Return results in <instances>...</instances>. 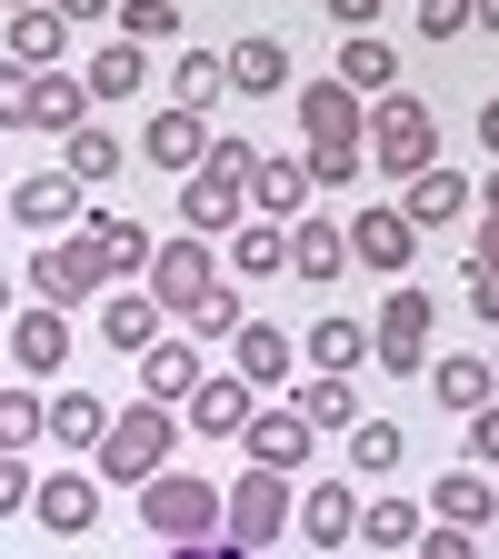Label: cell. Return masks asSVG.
Wrapping results in <instances>:
<instances>
[{
	"label": "cell",
	"mask_w": 499,
	"mask_h": 559,
	"mask_svg": "<svg viewBox=\"0 0 499 559\" xmlns=\"http://www.w3.org/2000/svg\"><path fill=\"white\" fill-rule=\"evenodd\" d=\"M0 320H11V280H0Z\"/></svg>",
	"instance_id": "680465c9"
},
{
	"label": "cell",
	"mask_w": 499,
	"mask_h": 559,
	"mask_svg": "<svg viewBox=\"0 0 499 559\" xmlns=\"http://www.w3.org/2000/svg\"><path fill=\"white\" fill-rule=\"evenodd\" d=\"M31 290H40L50 310H81V300H100V290H110V270H100L91 230H60V240H40V250H31Z\"/></svg>",
	"instance_id": "52a82bcc"
},
{
	"label": "cell",
	"mask_w": 499,
	"mask_h": 559,
	"mask_svg": "<svg viewBox=\"0 0 499 559\" xmlns=\"http://www.w3.org/2000/svg\"><path fill=\"white\" fill-rule=\"evenodd\" d=\"M0 11H40V0H0Z\"/></svg>",
	"instance_id": "91938a15"
},
{
	"label": "cell",
	"mask_w": 499,
	"mask_h": 559,
	"mask_svg": "<svg viewBox=\"0 0 499 559\" xmlns=\"http://www.w3.org/2000/svg\"><path fill=\"white\" fill-rule=\"evenodd\" d=\"M140 530H151L161 549H180V539H221V479H190V469L140 479Z\"/></svg>",
	"instance_id": "6da1fadb"
},
{
	"label": "cell",
	"mask_w": 499,
	"mask_h": 559,
	"mask_svg": "<svg viewBox=\"0 0 499 559\" xmlns=\"http://www.w3.org/2000/svg\"><path fill=\"white\" fill-rule=\"evenodd\" d=\"M360 130H370V160L400 170V180H419V170L440 160V120H430V100H419V91H380Z\"/></svg>",
	"instance_id": "7a4b0ae2"
},
{
	"label": "cell",
	"mask_w": 499,
	"mask_h": 559,
	"mask_svg": "<svg viewBox=\"0 0 499 559\" xmlns=\"http://www.w3.org/2000/svg\"><path fill=\"white\" fill-rule=\"evenodd\" d=\"M100 340L140 360V349L161 340V310H151V290H100Z\"/></svg>",
	"instance_id": "4316f807"
},
{
	"label": "cell",
	"mask_w": 499,
	"mask_h": 559,
	"mask_svg": "<svg viewBox=\"0 0 499 559\" xmlns=\"http://www.w3.org/2000/svg\"><path fill=\"white\" fill-rule=\"evenodd\" d=\"M489 390H499V370H489V360H470V349H460V360H430V400H440L450 419L489 409Z\"/></svg>",
	"instance_id": "484cf974"
},
{
	"label": "cell",
	"mask_w": 499,
	"mask_h": 559,
	"mask_svg": "<svg viewBox=\"0 0 499 559\" xmlns=\"http://www.w3.org/2000/svg\"><path fill=\"white\" fill-rule=\"evenodd\" d=\"M380 11H390V0H330V21H340V31H370Z\"/></svg>",
	"instance_id": "f907efd6"
},
{
	"label": "cell",
	"mask_w": 499,
	"mask_h": 559,
	"mask_svg": "<svg viewBox=\"0 0 499 559\" xmlns=\"http://www.w3.org/2000/svg\"><path fill=\"white\" fill-rule=\"evenodd\" d=\"M419 530H430V510L400 500V489H380V500H360V530H349V539H370V549H409Z\"/></svg>",
	"instance_id": "83f0119b"
},
{
	"label": "cell",
	"mask_w": 499,
	"mask_h": 559,
	"mask_svg": "<svg viewBox=\"0 0 499 559\" xmlns=\"http://www.w3.org/2000/svg\"><path fill=\"white\" fill-rule=\"evenodd\" d=\"M409 549H419V559H479V539H470V530H419Z\"/></svg>",
	"instance_id": "7dc6e473"
},
{
	"label": "cell",
	"mask_w": 499,
	"mask_h": 559,
	"mask_svg": "<svg viewBox=\"0 0 499 559\" xmlns=\"http://www.w3.org/2000/svg\"><path fill=\"white\" fill-rule=\"evenodd\" d=\"M340 240H349V260H360V270H380V280H400V270L419 260V230L400 221V210H360V221H349Z\"/></svg>",
	"instance_id": "4fadbf2b"
},
{
	"label": "cell",
	"mask_w": 499,
	"mask_h": 559,
	"mask_svg": "<svg viewBox=\"0 0 499 559\" xmlns=\"http://www.w3.org/2000/svg\"><path fill=\"white\" fill-rule=\"evenodd\" d=\"M470 310H479V320L499 330V270H470Z\"/></svg>",
	"instance_id": "681fc988"
},
{
	"label": "cell",
	"mask_w": 499,
	"mask_h": 559,
	"mask_svg": "<svg viewBox=\"0 0 499 559\" xmlns=\"http://www.w3.org/2000/svg\"><path fill=\"white\" fill-rule=\"evenodd\" d=\"M300 200H310V170H300V160H260V170H250V210H260V221L290 230Z\"/></svg>",
	"instance_id": "f1b7e54d"
},
{
	"label": "cell",
	"mask_w": 499,
	"mask_h": 559,
	"mask_svg": "<svg viewBox=\"0 0 499 559\" xmlns=\"http://www.w3.org/2000/svg\"><path fill=\"white\" fill-rule=\"evenodd\" d=\"M470 31V0H419V40H460Z\"/></svg>",
	"instance_id": "f6af8a7d"
},
{
	"label": "cell",
	"mask_w": 499,
	"mask_h": 559,
	"mask_svg": "<svg viewBox=\"0 0 499 559\" xmlns=\"http://www.w3.org/2000/svg\"><path fill=\"white\" fill-rule=\"evenodd\" d=\"M360 120H370V100H360V91H340V81L300 91V130H310V151H340V140H360Z\"/></svg>",
	"instance_id": "e0dca14e"
},
{
	"label": "cell",
	"mask_w": 499,
	"mask_h": 559,
	"mask_svg": "<svg viewBox=\"0 0 499 559\" xmlns=\"http://www.w3.org/2000/svg\"><path fill=\"white\" fill-rule=\"evenodd\" d=\"M31 440H40V400H31V390H0V450L21 460Z\"/></svg>",
	"instance_id": "60d3db41"
},
{
	"label": "cell",
	"mask_w": 499,
	"mask_h": 559,
	"mask_svg": "<svg viewBox=\"0 0 499 559\" xmlns=\"http://www.w3.org/2000/svg\"><path fill=\"white\" fill-rule=\"evenodd\" d=\"M0 210H11V200H0Z\"/></svg>",
	"instance_id": "6125c7cd"
},
{
	"label": "cell",
	"mask_w": 499,
	"mask_h": 559,
	"mask_svg": "<svg viewBox=\"0 0 499 559\" xmlns=\"http://www.w3.org/2000/svg\"><path fill=\"white\" fill-rule=\"evenodd\" d=\"M221 250H230V270H240V280H270L280 260H290V230H280V221H240Z\"/></svg>",
	"instance_id": "4dcf8cb0"
},
{
	"label": "cell",
	"mask_w": 499,
	"mask_h": 559,
	"mask_svg": "<svg viewBox=\"0 0 499 559\" xmlns=\"http://www.w3.org/2000/svg\"><path fill=\"white\" fill-rule=\"evenodd\" d=\"M280 530H290V479H280V469H240V479L221 489V539L260 559Z\"/></svg>",
	"instance_id": "5b68a950"
},
{
	"label": "cell",
	"mask_w": 499,
	"mask_h": 559,
	"mask_svg": "<svg viewBox=\"0 0 499 559\" xmlns=\"http://www.w3.org/2000/svg\"><path fill=\"white\" fill-rule=\"evenodd\" d=\"M140 290H151V310H161V320H190V310H200L210 290H221V250L180 230V240H161V250H151V270H140Z\"/></svg>",
	"instance_id": "277c9868"
},
{
	"label": "cell",
	"mask_w": 499,
	"mask_h": 559,
	"mask_svg": "<svg viewBox=\"0 0 499 559\" xmlns=\"http://www.w3.org/2000/svg\"><path fill=\"white\" fill-rule=\"evenodd\" d=\"M479 210H489V221H499V170H489V190H479Z\"/></svg>",
	"instance_id": "6f0895ef"
},
{
	"label": "cell",
	"mask_w": 499,
	"mask_h": 559,
	"mask_svg": "<svg viewBox=\"0 0 499 559\" xmlns=\"http://www.w3.org/2000/svg\"><path fill=\"white\" fill-rule=\"evenodd\" d=\"M470 31H499V0H470Z\"/></svg>",
	"instance_id": "11a10c76"
},
{
	"label": "cell",
	"mask_w": 499,
	"mask_h": 559,
	"mask_svg": "<svg viewBox=\"0 0 499 559\" xmlns=\"http://www.w3.org/2000/svg\"><path fill=\"white\" fill-rule=\"evenodd\" d=\"M200 151H210V120L200 110H151V120H140V160H161V170H200Z\"/></svg>",
	"instance_id": "9a60e30c"
},
{
	"label": "cell",
	"mask_w": 499,
	"mask_h": 559,
	"mask_svg": "<svg viewBox=\"0 0 499 559\" xmlns=\"http://www.w3.org/2000/svg\"><path fill=\"white\" fill-rule=\"evenodd\" d=\"M60 50H70V21L50 11H11V70H60Z\"/></svg>",
	"instance_id": "d4e9b609"
},
{
	"label": "cell",
	"mask_w": 499,
	"mask_h": 559,
	"mask_svg": "<svg viewBox=\"0 0 499 559\" xmlns=\"http://www.w3.org/2000/svg\"><path fill=\"white\" fill-rule=\"evenodd\" d=\"M240 440H250V469H280V479H290V469H310V440L320 430H310L300 409H250Z\"/></svg>",
	"instance_id": "5bb4252c"
},
{
	"label": "cell",
	"mask_w": 499,
	"mask_h": 559,
	"mask_svg": "<svg viewBox=\"0 0 499 559\" xmlns=\"http://www.w3.org/2000/svg\"><path fill=\"white\" fill-rule=\"evenodd\" d=\"M470 270H499V221L479 230V250H470Z\"/></svg>",
	"instance_id": "db71d44e"
},
{
	"label": "cell",
	"mask_w": 499,
	"mask_h": 559,
	"mask_svg": "<svg viewBox=\"0 0 499 559\" xmlns=\"http://www.w3.org/2000/svg\"><path fill=\"white\" fill-rule=\"evenodd\" d=\"M221 81H230V91H250V100H280V91H290V50L260 31V40H240V50L221 60Z\"/></svg>",
	"instance_id": "7402d4cb"
},
{
	"label": "cell",
	"mask_w": 499,
	"mask_h": 559,
	"mask_svg": "<svg viewBox=\"0 0 499 559\" xmlns=\"http://www.w3.org/2000/svg\"><path fill=\"white\" fill-rule=\"evenodd\" d=\"M340 91H360V100L400 91V50H390L380 31H349V40H340Z\"/></svg>",
	"instance_id": "44dd1931"
},
{
	"label": "cell",
	"mask_w": 499,
	"mask_h": 559,
	"mask_svg": "<svg viewBox=\"0 0 499 559\" xmlns=\"http://www.w3.org/2000/svg\"><path fill=\"white\" fill-rule=\"evenodd\" d=\"M11 510H31V469H21L11 450H0V520H11Z\"/></svg>",
	"instance_id": "c3c4849f"
},
{
	"label": "cell",
	"mask_w": 499,
	"mask_h": 559,
	"mask_svg": "<svg viewBox=\"0 0 499 559\" xmlns=\"http://www.w3.org/2000/svg\"><path fill=\"white\" fill-rule=\"evenodd\" d=\"M11 360H21L31 380H50V370L70 360V310H50V300L21 310V320H11Z\"/></svg>",
	"instance_id": "ac0fdd59"
},
{
	"label": "cell",
	"mask_w": 499,
	"mask_h": 559,
	"mask_svg": "<svg viewBox=\"0 0 499 559\" xmlns=\"http://www.w3.org/2000/svg\"><path fill=\"white\" fill-rule=\"evenodd\" d=\"M250 221V180H221V170H190L180 180V230L190 240H230Z\"/></svg>",
	"instance_id": "30bf717a"
},
{
	"label": "cell",
	"mask_w": 499,
	"mask_h": 559,
	"mask_svg": "<svg viewBox=\"0 0 499 559\" xmlns=\"http://www.w3.org/2000/svg\"><path fill=\"white\" fill-rule=\"evenodd\" d=\"M81 91H91V100H130V91H140V50H130V40H110V50L81 70Z\"/></svg>",
	"instance_id": "74e56055"
},
{
	"label": "cell",
	"mask_w": 499,
	"mask_h": 559,
	"mask_svg": "<svg viewBox=\"0 0 499 559\" xmlns=\"http://www.w3.org/2000/svg\"><path fill=\"white\" fill-rule=\"evenodd\" d=\"M60 21H110V0H50Z\"/></svg>",
	"instance_id": "f5cc1de1"
},
{
	"label": "cell",
	"mask_w": 499,
	"mask_h": 559,
	"mask_svg": "<svg viewBox=\"0 0 499 559\" xmlns=\"http://www.w3.org/2000/svg\"><path fill=\"white\" fill-rule=\"evenodd\" d=\"M31 130H60V140L91 130V91L70 81V70H40V120H31Z\"/></svg>",
	"instance_id": "d590c367"
},
{
	"label": "cell",
	"mask_w": 499,
	"mask_h": 559,
	"mask_svg": "<svg viewBox=\"0 0 499 559\" xmlns=\"http://www.w3.org/2000/svg\"><path fill=\"white\" fill-rule=\"evenodd\" d=\"M349 530H360V489H340V479L300 489V539H310V549H340Z\"/></svg>",
	"instance_id": "603a6c76"
},
{
	"label": "cell",
	"mask_w": 499,
	"mask_h": 559,
	"mask_svg": "<svg viewBox=\"0 0 499 559\" xmlns=\"http://www.w3.org/2000/svg\"><path fill=\"white\" fill-rule=\"evenodd\" d=\"M489 520H499V479L470 469V460H450V469L430 479V530H470V539H479Z\"/></svg>",
	"instance_id": "9c48e42d"
},
{
	"label": "cell",
	"mask_w": 499,
	"mask_h": 559,
	"mask_svg": "<svg viewBox=\"0 0 499 559\" xmlns=\"http://www.w3.org/2000/svg\"><path fill=\"white\" fill-rule=\"evenodd\" d=\"M100 430H110V400H91V390L40 400V440H60V450H100Z\"/></svg>",
	"instance_id": "ffe728a7"
},
{
	"label": "cell",
	"mask_w": 499,
	"mask_h": 559,
	"mask_svg": "<svg viewBox=\"0 0 499 559\" xmlns=\"http://www.w3.org/2000/svg\"><path fill=\"white\" fill-rule=\"evenodd\" d=\"M290 370H300L290 330H270V320H240V330H230V380H240V390H280Z\"/></svg>",
	"instance_id": "7c38bea8"
},
{
	"label": "cell",
	"mask_w": 499,
	"mask_h": 559,
	"mask_svg": "<svg viewBox=\"0 0 499 559\" xmlns=\"http://www.w3.org/2000/svg\"><path fill=\"white\" fill-rule=\"evenodd\" d=\"M200 380H210V370H200V340H170V330H161L151 349H140V390H151V400H190Z\"/></svg>",
	"instance_id": "d6986e66"
},
{
	"label": "cell",
	"mask_w": 499,
	"mask_h": 559,
	"mask_svg": "<svg viewBox=\"0 0 499 559\" xmlns=\"http://www.w3.org/2000/svg\"><path fill=\"white\" fill-rule=\"evenodd\" d=\"M470 469L499 479V409H470Z\"/></svg>",
	"instance_id": "bcb514c9"
},
{
	"label": "cell",
	"mask_w": 499,
	"mask_h": 559,
	"mask_svg": "<svg viewBox=\"0 0 499 559\" xmlns=\"http://www.w3.org/2000/svg\"><path fill=\"white\" fill-rule=\"evenodd\" d=\"M310 430H360V390L349 380H300V400H290Z\"/></svg>",
	"instance_id": "e575fe53"
},
{
	"label": "cell",
	"mask_w": 499,
	"mask_h": 559,
	"mask_svg": "<svg viewBox=\"0 0 499 559\" xmlns=\"http://www.w3.org/2000/svg\"><path fill=\"white\" fill-rule=\"evenodd\" d=\"M489 370H499V360H489Z\"/></svg>",
	"instance_id": "be15d7a7"
},
{
	"label": "cell",
	"mask_w": 499,
	"mask_h": 559,
	"mask_svg": "<svg viewBox=\"0 0 499 559\" xmlns=\"http://www.w3.org/2000/svg\"><path fill=\"white\" fill-rule=\"evenodd\" d=\"M280 270H300V280H340V270H349V240H340L330 221H300V230H290V260H280Z\"/></svg>",
	"instance_id": "d6a6232c"
},
{
	"label": "cell",
	"mask_w": 499,
	"mask_h": 559,
	"mask_svg": "<svg viewBox=\"0 0 499 559\" xmlns=\"http://www.w3.org/2000/svg\"><path fill=\"white\" fill-rule=\"evenodd\" d=\"M230 81H221V50H180V70H170V100L180 110H210Z\"/></svg>",
	"instance_id": "8d00e7d4"
},
{
	"label": "cell",
	"mask_w": 499,
	"mask_h": 559,
	"mask_svg": "<svg viewBox=\"0 0 499 559\" xmlns=\"http://www.w3.org/2000/svg\"><path fill=\"white\" fill-rule=\"evenodd\" d=\"M400 221H409V230H460V221H470V180L430 160V170L409 180V200H400Z\"/></svg>",
	"instance_id": "2e32d148"
},
{
	"label": "cell",
	"mask_w": 499,
	"mask_h": 559,
	"mask_svg": "<svg viewBox=\"0 0 499 559\" xmlns=\"http://www.w3.org/2000/svg\"><path fill=\"white\" fill-rule=\"evenodd\" d=\"M250 409H260V400H250L240 380H200V390H190V430H200V440H240Z\"/></svg>",
	"instance_id": "cb8c5ba5"
},
{
	"label": "cell",
	"mask_w": 499,
	"mask_h": 559,
	"mask_svg": "<svg viewBox=\"0 0 499 559\" xmlns=\"http://www.w3.org/2000/svg\"><path fill=\"white\" fill-rule=\"evenodd\" d=\"M170 11H190V0H170Z\"/></svg>",
	"instance_id": "94428289"
},
{
	"label": "cell",
	"mask_w": 499,
	"mask_h": 559,
	"mask_svg": "<svg viewBox=\"0 0 499 559\" xmlns=\"http://www.w3.org/2000/svg\"><path fill=\"white\" fill-rule=\"evenodd\" d=\"M200 170H221V180H250V170H260V140L221 130V140H210V151H200Z\"/></svg>",
	"instance_id": "b9f144b4"
},
{
	"label": "cell",
	"mask_w": 499,
	"mask_h": 559,
	"mask_svg": "<svg viewBox=\"0 0 499 559\" xmlns=\"http://www.w3.org/2000/svg\"><path fill=\"white\" fill-rule=\"evenodd\" d=\"M60 170L91 190V180H120V170H130V151H120L110 130H70V140H60Z\"/></svg>",
	"instance_id": "1f68e13d"
},
{
	"label": "cell",
	"mask_w": 499,
	"mask_h": 559,
	"mask_svg": "<svg viewBox=\"0 0 499 559\" xmlns=\"http://www.w3.org/2000/svg\"><path fill=\"white\" fill-rule=\"evenodd\" d=\"M31 520H40L50 539H91V530H100V479H91V469H50V479H31Z\"/></svg>",
	"instance_id": "ba28073f"
},
{
	"label": "cell",
	"mask_w": 499,
	"mask_h": 559,
	"mask_svg": "<svg viewBox=\"0 0 499 559\" xmlns=\"http://www.w3.org/2000/svg\"><path fill=\"white\" fill-rule=\"evenodd\" d=\"M170 559H250V549H230V539H180Z\"/></svg>",
	"instance_id": "816d5d0a"
},
{
	"label": "cell",
	"mask_w": 499,
	"mask_h": 559,
	"mask_svg": "<svg viewBox=\"0 0 499 559\" xmlns=\"http://www.w3.org/2000/svg\"><path fill=\"white\" fill-rule=\"evenodd\" d=\"M170 460V409L161 400H140V409H110V430H100V489H130V479H161Z\"/></svg>",
	"instance_id": "3957f363"
},
{
	"label": "cell",
	"mask_w": 499,
	"mask_h": 559,
	"mask_svg": "<svg viewBox=\"0 0 499 559\" xmlns=\"http://www.w3.org/2000/svg\"><path fill=\"white\" fill-rule=\"evenodd\" d=\"M81 180H70V170H31L21 190H11V221L21 230H40V240H60V230H81Z\"/></svg>",
	"instance_id": "8fae6325"
},
{
	"label": "cell",
	"mask_w": 499,
	"mask_h": 559,
	"mask_svg": "<svg viewBox=\"0 0 499 559\" xmlns=\"http://www.w3.org/2000/svg\"><path fill=\"white\" fill-rule=\"evenodd\" d=\"M300 170H310V190H349V180H360V140H340V151H310Z\"/></svg>",
	"instance_id": "7bdbcfd3"
},
{
	"label": "cell",
	"mask_w": 499,
	"mask_h": 559,
	"mask_svg": "<svg viewBox=\"0 0 499 559\" xmlns=\"http://www.w3.org/2000/svg\"><path fill=\"white\" fill-rule=\"evenodd\" d=\"M370 360V320H310V370L320 380H349Z\"/></svg>",
	"instance_id": "f546056e"
},
{
	"label": "cell",
	"mask_w": 499,
	"mask_h": 559,
	"mask_svg": "<svg viewBox=\"0 0 499 559\" xmlns=\"http://www.w3.org/2000/svg\"><path fill=\"white\" fill-rule=\"evenodd\" d=\"M479 140H489V151H499V100H479Z\"/></svg>",
	"instance_id": "9f6ffc18"
},
{
	"label": "cell",
	"mask_w": 499,
	"mask_h": 559,
	"mask_svg": "<svg viewBox=\"0 0 499 559\" xmlns=\"http://www.w3.org/2000/svg\"><path fill=\"white\" fill-rule=\"evenodd\" d=\"M430 290H390L380 300V320H370V360H380V380H419L430 370Z\"/></svg>",
	"instance_id": "8992f818"
},
{
	"label": "cell",
	"mask_w": 499,
	"mask_h": 559,
	"mask_svg": "<svg viewBox=\"0 0 499 559\" xmlns=\"http://www.w3.org/2000/svg\"><path fill=\"white\" fill-rule=\"evenodd\" d=\"M409 460V430H400V419H360V430H349V469H360V479H390Z\"/></svg>",
	"instance_id": "836d02e7"
},
{
	"label": "cell",
	"mask_w": 499,
	"mask_h": 559,
	"mask_svg": "<svg viewBox=\"0 0 499 559\" xmlns=\"http://www.w3.org/2000/svg\"><path fill=\"white\" fill-rule=\"evenodd\" d=\"M31 120H40V70L0 60V130H31Z\"/></svg>",
	"instance_id": "ab89813d"
},
{
	"label": "cell",
	"mask_w": 499,
	"mask_h": 559,
	"mask_svg": "<svg viewBox=\"0 0 499 559\" xmlns=\"http://www.w3.org/2000/svg\"><path fill=\"white\" fill-rule=\"evenodd\" d=\"M240 320H250V310H240V290H230V280H221V290H210V300L190 310V330H200V340H230Z\"/></svg>",
	"instance_id": "ee69618b"
},
{
	"label": "cell",
	"mask_w": 499,
	"mask_h": 559,
	"mask_svg": "<svg viewBox=\"0 0 499 559\" xmlns=\"http://www.w3.org/2000/svg\"><path fill=\"white\" fill-rule=\"evenodd\" d=\"M110 21H120V40H130V50H151V40H170V31H180L170 0H110Z\"/></svg>",
	"instance_id": "f35d334b"
}]
</instances>
